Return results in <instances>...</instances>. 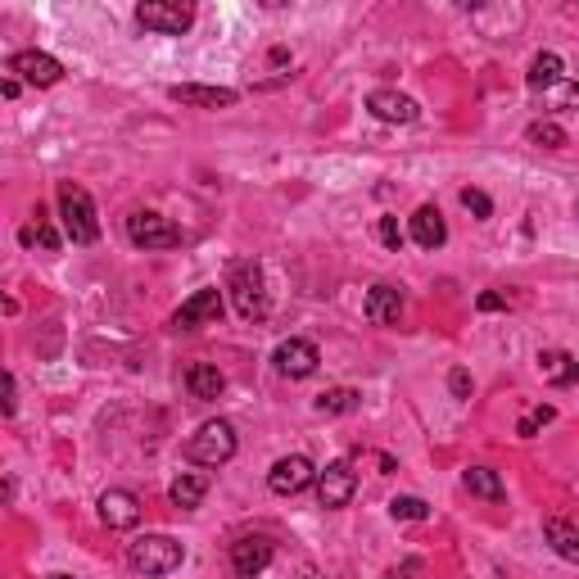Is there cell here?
<instances>
[{
  "label": "cell",
  "mask_w": 579,
  "mask_h": 579,
  "mask_svg": "<svg viewBox=\"0 0 579 579\" xmlns=\"http://www.w3.org/2000/svg\"><path fill=\"white\" fill-rule=\"evenodd\" d=\"M59 218L73 245H95L100 240V218H95V200L73 181H59Z\"/></svg>",
  "instance_id": "cell-1"
},
{
  "label": "cell",
  "mask_w": 579,
  "mask_h": 579,
  "mask_svg": "<svg viewBox=\"0 0 579 579\" xmlns=\"http://www.w3.org/2000/svg\"><path fill=\"white\" fill-rule=\"evenodd\" d=\"M181 557H186V548L177 539H168V534H141L127 548V566L136 575H172L181 566Z\"/></svg>",
  "instance_id": "cell-2"
},
{
  "label": "cell",
  "mask_w": 579,
  "mask_h": 579,
  "mask_svg": "<svg viewBox=\"0 0 579 579\" xmlns=\"http://www.w3.org/2000/svg\"><path fill=\"white\" fill-rule=\"evenodd\" d=\"M186 457L195 466H227L236 457V430H231V421H204L186 439Z\"/></svg>",
  "instance_id": "cell-3"
},
{
  "label": "cell",
  "mask_w": 579,
  "mask_h": 579,
  "mask_svg": "<svg viewBox=\"0 0 579 579\" xmlns=\"http://www.w3.org/2000/svg\"><path fill=\"white\" fill-rule=\"evenodd\" d=\"M231 304H236V313L245 317V322H263L267 317V285H263V267L258 263H236L231 267Z\"/></svg>",
  "instance_id": "cell-4"
},
{
  "label": "cell",
  "mask_w": 579,
  "mask_h": 579,
  "mask_svg": "<svg viewBox=\"0 0 579 579\" xmlns=\"http://www.w3.org/2000/svg\"><path fill=\"white\" fill-rule=\"evenodd\" d=\"M136 23L145 32H159V37H181L195 23V10L181 0H145V5H136Z\"/></svg>",
  "instance_id": "cell-5"
},
{
  "label": "cell",
  "mask_w": 579,
  "mask_h": 579,
  "mask_svg": "<svg viewBox=\"0 0 579 579\" xmlns=\"http://www.w3.org/2000/svg\"><path fill=\"white\" fill-rule=\"evenodd\" d=\"M127 240H132L136 249H177L181 231L172 227L163 213H132V218H127Z\"/></svg>",
  "instance_id": "cell-6"
},
{
  "label": "cell",
  "mask_w": 579,
  "mask_h": 579,
  "mask_svg": "<svg viewBox=\"0 0 579 579\" xmlns=\"http://www.w3.org/2000/svg\"><path fill=\"white\" fill-rule=\"evenodd\" d=\"M317 480V466L308 462L304 453H290V457H281V462L267 471V489L272 494H281V498H295V494H304L308 485Z\"/></svg>",
  "instance_id": "cell-7"
},
{
  "label": "cell",
  "mask_w": 579,
  "mask_h": 579,
  "mask_svg": "<svg viewBox=\"0 0 579 579\" xmlns=\"http://www.w3.org/2000/svg\"><path fill=\"white\" fill-rule=\"evenodd\" d=\"M276 557V543L267 534H245V539L231 543V570L236 579H258Z\"/></svg>",
  "instance_id": "cell-8"
},
{
  "label": "cell",
  "mask_w": 579,
  "mask_h": 579,
  "mask_svg": "<svg viewBox=\"0 0 579 579\" xmlns=\"http://www.w3.org/2000/svg\"><path fill=\"white\" fill-rule=\"evenodd\" d=\"M317 503L322 507H349L353 489H358V471L349 462H331L326 471H317Z\"/></svg>",
  "instance_id": "cell-9"
},
{
  "label": "cell",
  "mask_w": 579,
  "mask_h": 579,
  "mask_svg": "<svg viewBox=\"0 0 579 579\" xmlns=\"http://www.w3.org/2000/svg\"><path fill=\"white\" fill-rule=\"evenodd\" d=\"M222 317V290H195L186 304L172 313L177 331H195V326H213Z\"/></svg>",
  "instance_id": "cell-10"
},
{
  "label": "cell",
  "mask_w": 579,
  "mask_h": 579,
  "mask_svg": "<svg viewBox=\"0 0 579 579\" xmlns=\"http://www.w3.org/2000/svg\"><path fill=\"white\" fill-rule=\"evenodd\" d=\"M10 73H19L28 86H55L64 77V64L55 55H46V50H19L10 59Z\"/></svg>",
  "instance_id": "cell-11"
},
{
  "label": "cell",
  "mask_w": 579,
  "mask_h": 579,
  "mask_svg": "<svg viewBox=\"0 0 579 579\" xmlns=\"http://www.w3.org/2000/svg\"><path fill=\"white\" fill-rule=\"evenodd\" d=\"M367 114L380 118V123H417L421 105L412 100V95H399V91H371L367 95Z\"/></svg>",
  "instance_id": "cell-12"
},
{
  "label": "cell",
  "mask_w": 579,
  "mask_h": 579,
  "mask_svg": "<svg viewBox=\"0 0 579 579\" xmlns=\"http://www.w3.org/2000/svg\"><path fill=\"white\" fill-rule=\"evenodd\" d=\"M272 362H276V371H281V376L304 380V376H313V371H317L322 353H317V344H308V340H285L281 349H276Z\"/></svg>",
  "instance_id": "cell-13"
},
{
  "label": "cell",
  "mask_w": 579,
  "mask_h": 579,
  "mask_svg": "<svg viewBox=\"0 0 579 579\" xmlns=\"http://www.w3.org/2000/svg\"><path fill=\"white\" fill-rule=\"evenodd\" d=\"M100 521H105L109 530H132V525L141 521L136 494H127V489H105V494H100Z\"/></svg>",
  "instance_id": "cell-14"
},
{
  "label": "cell",
  "mask_w": 579,
  "mask_h": 579,
  "mask_svg": "<svg viewBox=\"0 0 579 579\" xmlns=\"http://www.w3.org/2000/svg\"><path fill=\"white\" fill-rule=\"evenodd\" d=\"M362 317L376 326H394L403 317V290H394V285H371L367 304H362Z\"/></svg>",
  "instance_id": "cell-15"
},
{
  "label": "cell",
  "mask_w": 579,
  "mask_h": 579,
  "mask_svg": "<svg viewBox=\"0 0 579 579\" xmlns=\"http://www.w3.org/2000/svg\"><path fill=\"white\" fill-rule=\"evenodd\" d=\"M172 100H177V105H190V109H231L240 100L236 91H231V86H172Z\"/></svg>",
  "instance_id": "cell-16"
},
{
  "label": "cell",
  "mask_w": 579,
  "mask_h": 579,
  "mask_svg": "<svg viewBox=\"0 0 579 579\" xmlns=\"http://www.w3.org/2000/svg\"><path fill=\"white\" fill-rule=\"evenodd\" d=\"M412 240H417L421 249H439L448 240V227H444V213L435 209V204H421L417 213H412Z\"/></svg>",
  "instance_id": "cell-17"
},
{
  "label": "cell",
  "mask_w": 579,
  "mask_h": 579,
  "mask_svg": "<svg viewBox=\"0 0 579 579\" xmlns=\"http://www.w3.org/2000/svg\"><path fill=\"white\" fill-rule=\"evenodd\" d=\"M186 390H190V399L213 403L222 390H227V376H222L213 362H195V367L186 371Z\"/></svg>",
  "instance_id": "cell-18"
},
{
  "label": "cell",
  "mask_w": 579,
  "mask_h": 579,
  "mask_svg": "<svg viewBox=\"0 0 579 579\" xmlns=\"http://www.w3.org/2000/svg\"><path fill=\"white\" fill-rule=\"evenodd\" d=\"M204 494H209V475H204V471H181L177 480H172V489H168L172 507H181V512H190V507H200V503H204Z\"/></svg>",
  "instance_id": "cell-19"
},
{
  "label": "cell",
  "mask_w": 579,
  "mask_h": 579,
  "mask_svg": "<svg viewBox=\"0 0 579 579\" xmlns=\"http://www.w3.org/2000/svg\"><path fill=\"white\" fill-rule=\"evenodd\" d=\"M543 534H548V543L557 548V557L579 561V530L566 521V516H548V521H543Z\"/></svg>",
  "instance_id": "cell-20"
},
{
  "label": "cell",
  "mask_w": 579,
  "mask_h": 579,
  "mask_svg": "<svg viewBox=\"0 0 579 579\" xmlns=\"http://www.w3.org/2000/svg\"><path fill=\"white\" fill-rule=\"evenodd\" d=\"M539 371H543V380H552V385H575V376H579V362L570 358V353H561V349H548V353H539Z\"/></svg>",
  "instance_id": "cell-21"
},
{
  "label": "cell",
  "mask_w": 579,
  "mask_h": 579,
  "mask_svg": "<svg viewBox=\"0 0 579 579\" xmlns=\"http://www.w3.org/2000/svg\"><path fill=\"white\" fill-rule=\"evenodd\" d=\"M462 485L471 489L475 498H489V503H498V498L507 494V489H503V475L489 471V466H471V471L462 475Z\"/></svg>",
  "instance_id": "cell-22"
},
{
  "label": "cell",
  "mask_w": 579,
  "mask_h": 579,
  "mask_svg": "<svg viewBox=\"0 0 579 579\" xmlns=\"http://www.w3.org/2000/svg\"><path fill=\"white\" fill-rule=\"evenodd\" d=\"M358 403H362V394L349 390V385H335V390L317 394V412H322V417H344V412H358Z\"/></svg>",
  "instance_id": "cell-23"
},
{
  "label": "cell",
  "mask_w": 579,
  "mask_h": 579,
  "mask_svg": "<svg viewBox=\"0 0 579 579\" xmlns=\"http://www.w3.org/2000/svg\"><path fill=\"white\" fill-rule=\"evenodd\" d=\"M530 91H548V86H557L561 82V55H552V50H543V55H534V64H530Z\"/></svg>",
  "instance_id": "cell-24"
},
{
  "label": "cell",
  "mask_w": 579,
  "mask_h": 579,
  "mask_svg": "<svg viewBox=\"0 0 579 579\" xmlns=\"http://www.w3.org/2000/svg\"><path fill=\"white\" fill-rule=\"evenodd\" d=\"M390 516H394V521H426L430 507H426V498L403 494V498H394V503H390Z\"/></svg>",
  "instance_id": "cell-25"
},
{
  "label": "cell",
  "mask_w": 579,
  "mask_h": 579,
  "mask_svg": "<svg viewBox=\"0 0 579 579\" xmlns=\"http://www.w3.org/2000/svg\"><path fill=\"white\" fill-rule=\"evenodd\" d=\"M530 141L543 145V150H561V145H566V132H561L557 123H534L530 127Z\"/></svg>",
  "instance_id": "cell-26"
},
{
  "label": "cell",
  "mask_w": 579,
  "mask_h": 579,
  "mask_svg": "<svg viewBox=\"0 0 579 579\" xmlns=\"http://www.w3.org/2000/svg\"><path fill=\"white\" fill-rule=\"evenodd\" d=\"M14 408H19V390H14L10 371L0 367V417H14Z\"/></svg>",
  "instance_id": "cell-27"
},
{
  "label": "cell",
  "mask_w": 579,
  "mask_h": 579,
  "mask_svg": "<svg viewBox=\"0 0 579 579\" xmlns=\"http://www.w3.org/2000/svg\"><path fill=\"white\" fill-rule=\"evenodd\" d=\"M462 204L475 213V218H494V204H489L485 190H471V186H466V190H462Z\"/></svg>",
  "instance_id": "cell-28"
},
{
  "label": "cell",
  "mask_w": 579,
  "mask_h": 579,
  "mask_svg": "<svg viewBox=\"0 0 579 579\" xmlns=\"http://www.w3.org/2000/svg\"><path fill=\"white\" fill-rule=\"evenodd\" d=\"M552 417H557V408H548V403H543V408H534L530 412V417H525L521 421V426H516V435H525V439H530L534 435V430H539V426H548V421Z\"/></svg>",
  "instance_id": "cell-29"
},
{
  "label": "cell",
  "mask_w": 579,
  "mask_h": 579,
  "mask_svg": "<svg viewBox=\"0 0 579 579\" xmlns=\"http://www.w3.org/2000/svg\"><path fill=\"white\" fill-rule=\"evenodd\" d=\"M380 245H385V249H403V227H399V218H380Z\"/></svg>",
  "instance_id": "cell-30"
},
{
  "label": "cell",
  "mask_w": 579,
  "mask_h": 579,
  "mask_svg": "<svg viewBox=\"0 0 579 579\" xmlns=\"http://www.w3.org/2000/svg\"><path fill=\"white\" fill-rule=\"evenodd\" d=\"M448 390H453L457 399H471V371H462V367H457L453 376H448Z\"/></svg>",
  "instance_id": "cell-31"
},
{
  "label": "cell",
  "mask_w": 579,
  "mask_h": 579,
  "mask_svg": "<svg viewBox=\"0 0 579 579\" xmlns=\"http://www.w3.org/2000/svg\"><path fill=\"white\" fill-rule=\"evenodd\" d=\"M475 308H480V313H498V308H507V299L503 295H480V299H475Z\"/></svg>",
  "instance_id": "cell-32"
},
{
  "label": "cell",
  "mask_w": 579,
  "mask_h": 579,
  "mask_svg": "<svg viewBox=\"0 0 579 579\" xmlns=\"http://www.w3.org/2000/svg\"><path fill=\"white\" fill-rule=\"evenodd\" d=\"M19 95V82L14 77H0V100H14Z\"/></svg>",
  "instance_id": "cell-33"
},
{
  "label": "cell",
  "mask_w": 579,
  "mask_h": 579,
  "mask_svg": "<svg viewBox=\"0 0 579 579\" xmlns=\"http://www.w3.org/2000/svg\"><path fill=\"white\" fill-rule=\"evenodd\" d=\"M417 570H421V561H408V566H403V570H394L390 579H412V575H417Z\"/></svg>",
  "instance_id": "cell-34"
},
{
  "label": "cell",
  "mask_w": 579,
  "mask_h": 579,
  "mask_svg": "<svg viewBox=\"0 0 579 579\" xmlns=\"http://www.w3.org/2000/svg\"><path fill=\"white\" fill-rule=\"evenodd\" d=\"M0 313H19V304H14V299H5V295H0Z\"/></svg>",
  "instance_id": "cell-35"
},
{
  "label": "cell",
  "mask_w": 579,
  "mask_h": 579,
  "mask_svg": "<svg viewBox=\"0 0 579 579\" xmlns=\"http://www.w3.org/2000/svg\"><path fill=\"white\" fill-rule=\"evenodd\" d=\"M55 579H68V575H55Z\"/></svg>",
  "instance_id": "cell-36"
}]
</instances>
